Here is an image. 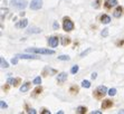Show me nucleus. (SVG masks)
I'll use <instances>...</instances> for the list:
<instances>
[{
    "instance_id": "obj_1",
    "label": "nucleus",
    "mask_w": 124,
    "mask_h": 114,
    "mask_svg": "<svg viewBox=\"0 0 124 114\" xmlns=\"http://www.w3.org/2000/svg\"><path fill=\"white\" fill-rule=\"evenodd\" d=\"M27 53H32V54H41V55H54L55 51L53 49L47 48H37V47H31V48H27Z\"/></svg>"
},
{
    "instance_id": "obj_2",
    "label": "nucleus",
    "mask_w": 124,
    "mask_h": 114,
    "mask_svg": "<svg viewBox=\"0 0 124 114\" xmlns=\"http://www.w3.org/2000/svg\"><path fill=\"white\" fill-rule=\"evenodd\" d=\"M27 1L26 0H11L10 1V5H11L12 7H15V8L17 9H25L27 7Z\"/></svg>"
},
{
    "instance_id": "obj_3",
    "label": "nucleus",
    "mask_w": 124,
    "mask_h": 114,
    "mask_svg": "<svg viewBox=\"0 0 124 114\" xmlns=\"http://www.w3.org/2000/svg\"><path fill=\"white\" fill-rule=\"evenodd\" d=\"M63 28L65 32H72L74 29V23L70 19H68V18H65L63 23Z\"/></svg>"
},
{
    "instance_id": "obj_4",
    "label": "nucleus",
    "mask_w": 124,
    "mask_h": 114,
    "mask_svg": "<svg viewBox=\"0 0 124 114\" xmlns=\"http://www.w3.org/2000/svg\"><path fill=\"white\" fill-rule=\"evenodd\" d=\"M29 7L31 10H39L43 7V0H31Z\"/></svg>"
},
{
    "instance_id": "obj_5",
    "label": "nucleus",
    "mask_w": 124,
    "mask_h": 114,
    "mask_svg": "<svg viewBox=\"0 0 124 114\" xmlns=\"http://www.w3.org/2000/svg\"><path fill=\"white\" fill-rule=\"evenodd\" d=\"M107 89H106V86H103V85H101V86H98L97 87V90H96V97H101V96H103V95H105L107 93Z\"/></svg>"
},
{
    "instance_id": "obj_6",
    "label": "nucleus",
    "mask_w": 124,
    "mask_h": 114,
    "mask_svg": "<svg viewBox=\"0 0 124 114\" xmlns=\"http://www.w3.org/2000/svg\"><path fill=\"white\" fill-rule=\"evenodd\" d=\"M58 43H59V39H58V37L52 36V37L48 38V44H49V46H50V47H53V48L57 47V46H58Z\"/></svg>"
},
{
    "instance_id": "obj_7",
    "label": "nucleus",
    "mask_w": 124,
    "mask_h": 114,
    "mask_svg": "<svg viewBox=\"0 0 124 114\" xmlns=\"http://www.w3.org/2000/svg\"><path fill=\"white\" fill-rule=\"evenodd\" d=\"M16 57H18V58H21V59H37V58H39L38 56H36V55L31 54V55H28V54H18L16 55Z\"/></svg>"
},
{
    "instance_id": "obj_8",
    "label": "nucleus",
    "mask_w": 124,
    "mask_h": 114,
    "mask_svg": "<svg viewBox=\"0 0 124 114\" xmlns=\"http://www.w3.org/2000/svg\"><path fill=\"white\" fill-rule=\"evenodd\" d=\"M41 33V29L40 28H38V27H29L28 30H27V34H40Z\"/></svg>"
},
{
    "instance_id": "obj_9",
    "label": "nucleus",
    "mask_w": 124,
    "mask_h": 114,
    "mask_svg": "<svg viewBox=\"0 0 124 114\" xmlns=\"http://www.w3.org/2000/svg\"><path fill=\"white\" fill-rule=\"evenodd\" d=\"M27 25H28V19L25 18V19L20 20L16 24V28H25V27H27Z\"/></svg>"
},
{
    "instance_id": "obj_10",
    "label": "nucleus",
    "mask_w": 124,
    "mask_h": 114,
    "mask_svg": "<svg viewBox=\"0 0 124 114\" xmlns=\"http://www.w3.org/2000/svg\"><path fill=\"white\" fill-rule=\"evenodd\" d=\"M122 14H123V8H122L121 6L116 7V9L114 10V12H113V16L115 18H120L122 16Z\"/></svg>"
},
{
    "instance_id": "obj_11",
    "label": "nucleus",
    "mask_w": 124,
    "mask_h": 114,
    "mask_svg": "<svg viewBox=\"0 0 124 114\" xmlns=\"http://www.w3.org/2000/svg\"><path fill=\"white\" fill-rule=\"evenodd\" d=\"M67 80V73H65V72H63V73H61V74H58L57 76V82L58 83H64L65 81Z\"/></svg>"
},
{
    "instance_id": "obj_12",
    "label": "nucleus",
    "mask_w": 124,
    "mask_h": 114,
    "mask_svg": "<svg viewBox=\"0 0 124 114\" xmlns=\"http://www.w3.org/2000/svg\"><path fill=\"white\" fill-rule=\"evenodd\" d=\"M117 5V0H105V6L106 8H112Z\"/></svg>"
},
{
    "instance_id": "obj_13",
    "label": "nucleus",
    "mask_w": 124,
    "mask_h": 114,
    "mask_svg": "<svg viewBox=\"0 0 124 114\" xmlns=\"http://www.w3.org/2000/svg\"><path fill=\"white\" fill-rule=\"evenodd\" d=\"M19 82H20V80H19V78H15V77H10V78H8V81H7V83H8L9 85H12V86L18 85Z\"/></svg>"
},
{
    "instance_id": "obj_14",
    "label": "nucleus",
    "mask_w": 124,
    "mask_h": 114,
    "mask_svg": "<svg viewBox=\"0 0 124 114\" xmlns=\"http://www.w3.org/2000/svg\"><path fill=\"white\" fill-rule=\"evenodd\" d=\"M112 105H113V103L111 100H104L103 103H102V108H103V110H106V108L111 107Z\"/></svg>"
},
{
    "instance_id": "obj_15",
    "label": "nucleus",
    "mask_w": 124,
    "mask_h": 114,
    "mask_svg": "<svg viewBox=\"0 0 124 114\" xmlns=\"http://www.w3.org/2000/svg\"><path fill=\"white\" fill-rule=\"evenodd\" d=\"M110 21H111L110 16H107V15H103V16H101V23L102 24H110Z\"/></svg>"
},
{
    "instance_id": "obj_16",
    "label": "nucleus",
    "mask_w": 124,
    "mask_h": 114,
    "mask_svg": "<svg viewBox=\"0 0 124 114\" xmlns=\"http://www.w3.org/2000/svg\"><path fill=\"white\" fill-rule=\"evenodd\" d=\"M29 89H30V83H25V84H23V86L20 87V92H27V91H29Z\"/></svg>"
},
{
    "instance_id": "obj_17",
    "label": "nucleus",
    "mask_w": 124,
    "mask_h": 114,
    "mask_svg": "<svg viewBox=\"0 0 124 114\" xmlns=\"http://www.w3.org/2000/svg\"><path fill=\"white\" fill-rule=\"evenodd\" d=\"M0 65H1V68H8V67H9L8 63L5 60V58H3V57H0Z\"/></svg>"
},
{
    "instance_id": "obj_18",
    "label": "nucleus",
    "mask_w": 124,
    "mask_h": 114,
    "mask_svg": "<svg viewBox=\"0 0 124 114\" xmlns=\"http://www.w3.org/2000/svg\"><path fill=\"white\" fill-rule=\"evenodd\" d=\"M76 113H78V114L86 113V107H84V106H78V107L76 108Z\"/></svg>"
},
{
    "instance_id": "obj_19",
    "label": "nucleus",
    "mask_w": 124,
    "mask_h": 114,
    "mask_svg": "<svg viewBox=\"0 0 124 114\" xmlns=\"http://www.w3.org/2000/svg\"><path fill=\"white\" fill-rule=\"evenodd\" d=\"M58 59L64 60V62H68V60H70V57L68 55H61V56H58Z\"/></svg>"
},
{
    "instance_id": "obj_20",
    "label": "nucleus",
    "mask_w": 124,
    "mask_h": 114,
    "mask_svg": "<svg viewBox=\"0 0 124 114\" xmlns=\"http://www.w3.org/2000/svg\"><path fill=\"white\" fill-rule=\"evenodd\" d=\"M82 87H84V89H90L91 87V82L90 81H83L82 82Z\"/></svg>"
},
{
    "instance_id": "obj_21",
    "label": "nucleus",
    "mask_w": 124,
    "mask_h": 114,
    "mask_svg": "<svg viewBox=\"0 0 124 114\" xmlns=\"http://www.w3.org/2000/svg\"><path fill=\"white\" fill-rule=\"evenodd\" d=\"M32 83H34L35 85H39V84H41V77L40 76H37L34 81H32Z\"/></svg>"
},
{
    "instance_id": "obj_22",
    "label": "nucleus",
    "mask_w": 124,
    "mask_h": 114,
    "mask_svg": "<svg viewBox=\"0 0 124 114\" xmlns=\"http://www.w3.org/2000/svg\"><path fill=\"white\" fill-rule=\"evenodd\" d=\"M78 71H79V67H78L77 65H74L72 67V69H70V73H72V74H76Z\"/></svg>"
},
{
    "instance_id": "obj_23",
    "label": "nucleus",
    "mask_w": 124,
    "mask_h": 114,
    "mask_svg": "<svg viewBox=\"0 0 124 114\" xmlns=\"http://www.w3.org/2000/svg\"><path fill=\"white\" fill-rule=\"evenodd\" d=\"M107 94L110 95V96H114V95L116 94V89H111V90H108Z\"/></svg>"
},
{
    "instance_id": "obj_24",
    "label": "nucleus",
    "mask_w": 124,
    "mask_h": 114,
    "mask_svg": "<svg viewBox=\"0 0 124 114\" xmlns=\"http://www.w3.org/2000/svg\"><path fill=\"white\" fill-rule=\"evenodd\" d=\"M101 36L102 37H107V36H108V29L107 28L103 29V32L101 33Z\"/></svg>"
},
{
    "instance_id": "obj_25",
    "label": "nucleus",
    "mask_w": 124,
    "mask_h": 114,
    "mask_svg": "<svg viewBox=\"0 0 124 114\" xmlns=\"http://www.w3.org/2000/svg\"><path fill=\"white\" fill-rule=\"evenodd\" d=\"M0 106H1V108H7L8 107V105H7V103L5 102V101H0Z\"/></svg>"
},
{
    "instance_id": "obj_26",
    "label": "nucleus",
    "mask_w": 124,
    "mask_h": 114,
    "mask_svg": "<svg viewBox=\"0 0 124 114\" xmlns=\"http://www.w3.org/2000/svg\"><path fill=\"white\" fill-rule=\"evenodd\" d=\"M91 50H92V49H91V48H87L86 50H85V51H83V53H82V54H81V57L86 56V55L88 54V53H91Z\"/></svg>"
},
{
    "instance_id": "obj_27",
    "label": "nucleus",
    "mask_w": 124,
    "mask_h": 114,
    "mask_svg": "<svg viewBox=\"0 0 124 114\" xmlns=\"http://www.w3.org/2000/svg\"><path fill=\"white\" fill-rule=\"evenodd\" d=\"M62 44H63L64 46L66 45V44H69V41H70V40H69V38H62Z\"/></svg>"
},
{
    "instance_id": "obj_28",
    "label": "nucleus",
    "mask_w": 124,
    "mask_h": 114,
    "mask_svg": "<svg viewBox=\"0 0 124 114\" xmlns=\"http://www.w3.org/2000/svg\"><path fill=\"white\" fill-rule=\"evenodd\" d=\"M11 64H12V65H17V64H18V57L12 58V59H11Z\"/></svg>"
},
{
    "instance_id": "obj_29",
    "label": "nucleus",
    "mask_w": 124,
    "mask_h": 114,
    "mask_svg": "<svg viewBox=\"0 0 124 114\" xmlns=\"http://www.w3.org/2000/svg\"><path fill=\"white\" fill-rule=\"evenodd\" d=\"M53 27H54V29H55V30H57V29L59 28V25H58V24L55 21V23H54V25H53Z\"/></svg>"
},
{
    "instance_id": "obj_30",
    "label": "nucleus",
    "mask_w": 124,
    "mask_h": 114,
    "mask_svg": "<svg viewBox=\"0 0 124 114\" xmlns=\"http://www.w3.org/2000/svg\"><path fill=\"white\" fill-rule=\"evenodd\" d=\"M91 77H92V80H96V77H97V74H96V73H92Z\"/></svg>"
},
{
    "instance_id": "obj_31",
    "label": "nucleus",
    "mask_w": 124,
    "mask_h": 114,
    "mask_svg": "<svg viewBox=\"0 0 124 114\" xmlns=\"http://www.w3.org/2000/svg\"><path fill=\"white\" fill-rule=\"evenodd\" d=\"M28 113H30V114H36V113H37V112L35 111L34 108H30V110H29V111H28Z\"/></svg>"
},
{
    "instance_id": "obj_32",
    "label": "nucleus",
    "mask_w": 124,
    "mask_h": 114,
    "mask_svg": "<svg viewBox=\"0 0 124 114\" xmlns=\"http://www.w3.org/2000/svg\"><path fill=\"white\" fill-rule=\"evenodd\" d=\"M34 92H35V94H38V93H40L41 92V89H36Z\"/></svg>"
},
{
    "instance_id": "obj_33",
    "label": "nucleus",
    "mask_w": 124,
    "mask_h": 114,
    "mask_svg": "<svg viewBox=\"0 0 124 114\" xmlns=\"http://www.w3.org/2000/svg\"><path fill=\"white\" fill-rule=\"evenodd\" d=\"M92 114H102V111H93Z\"/></svg>"
},
{
    "instance_id": "obj_34",
    "label": "nucleus",
    "mask_w": 124,
    "mask_h": 114,
    "mask_svg": "<svg viewBox=\"0 0 124 114\" xmlns=\"http://www.w3.org/2000/svg\"><path fill=\"white\" fill-rule=\"evenodd\" d=\"M43 113L44 114H50V111H48V110H44Z\"/></svg>"
},
{
    "instance_id": "obj_35",
    "label": "nucleus",
    "mask_w": 124,
    "mask_h": 114,
    "mask_svg": "<svg viewBox=\"0 0 124 114\" xmlns=\"http://www.w3.org/2000/svg\"><path fill=\"white\" fill-rule=\"evenodd\" d=\"M118 113H120V114L123 113V114H124V110H120V111H118Z\"/></svg>"
},
{
    "instance_id": "obj_36",
    "label": "nucleus",
    "mask_w": 124,
    "mask_h": 114,
    "mask_svg": "<svg viewBox=\"0 0 124 114\" xmlns=\"http://www.w3.org/2000/svg\"><path fill=\"white\" fill-rule=\"evenodd\" d=\"M58 113H59V114H64V111H58L57 114H58Z\"/></svg>"
}]
</instances>
